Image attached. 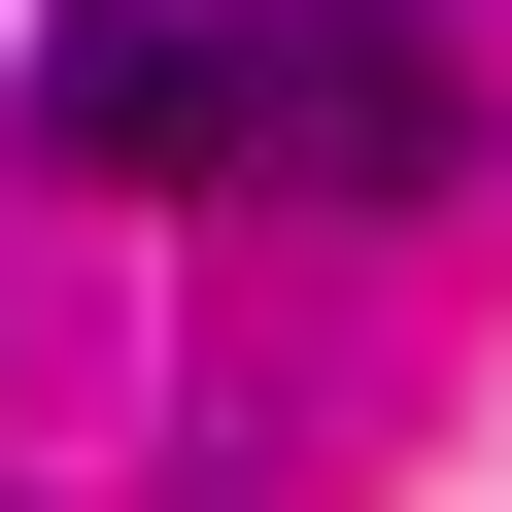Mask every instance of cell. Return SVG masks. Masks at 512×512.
<instances>
[{"instance_id": "1", "label": "cell", "mask_w": 512, "mask_h": 512, "mask_svg": "<svg viewBox=\"0 0 512 512\" xmlns=\"http://www.w3.org/2000/svg\"><path fill=\"white\" fill-rule=\"evenodd\" d=\"M0 137H35V171H171V205L274 171V0H69Z\"/></svg>"}, {"instance_id": "2", "label": "cell", "mask_w": 512, "mask_h": 512, "mask_svg": "<svg viewBox=\"0 0 512 512\" xmlns=\"http://www.w3.org/2000/svg\"><path fill=\"white\" fill-rule=\"evenodd\" d=\"M444 171V0H274V205H410Z\"/></svg>"}]
</instances>
